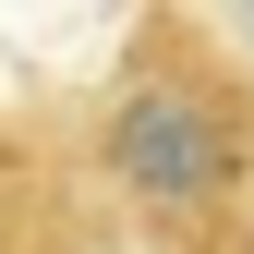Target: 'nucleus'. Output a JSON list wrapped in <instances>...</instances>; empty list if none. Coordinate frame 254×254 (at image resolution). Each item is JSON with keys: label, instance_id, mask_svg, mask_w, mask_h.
Segmentation results:
<instances>
[{"label": "nucleus", "instance_id": "nucleus-1", "mask_svg": "<svg viewBox=\"0 0 254 254\" xmlns=\"http://www.w3.org/2000/svg\"><path fill=\"white\" fill-rule=\"evenodd\" d=\"M109 157H121V182H133L145 206H206L218 182H230V121H218L194 85H145V97L109 121Z\"/></svg>", "mask_w": 254, "mask_h": 254}]
</instances>
